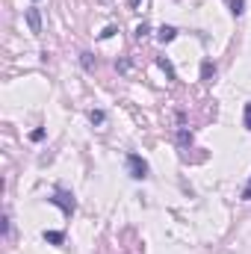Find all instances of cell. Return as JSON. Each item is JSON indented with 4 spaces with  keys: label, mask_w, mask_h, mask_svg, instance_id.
I'll list each match as a JSON object with an SVG mask.
<instances>
[{
    "label": "cell",
    "mask_w": 251,
    "mask_h": 254,
    "mask_svg": "<svg viewBox=\"0 0 251 254\" xmlns=\"http://www.w3.org/2000/svg\"><path fill=\"white\" fill-rule=\"evenodd\" d=\"M54 207H60L63 210V216H74V210H77V201H74V195L71 192H65V190H57L51 198H48Z\"/></svg>",
    "instance_id": "cell-1"
},
{
    "label": "cell",
    "mask_w": 251,
    "mask_h": 254,
    "mask_svg": "<svg viewBox=\"0 0 251 254\" xmlns=\"http://www.w3.org/2000/svg\"><path fill=\"white\" fill-rule=\"evenodd\" d=\"M127 175L133 181H145L148 178V163L139 157V154H127Z\"/></svg>",
    "instance_id": "cell-2"
},
{
    "label": "cell",
    "mask_w": 251,
    "mask_h": 254,
    "mask_svg": "<svg viewBox=\"0 0 251 254\" xmlns=\"http://www.w3.org/2000/svg\"><path fill=\"white\" fill-rule=\"evenodd\" d=\"M27 24L33 33H42V18H39V9H27Z\"/></svg>",
    "instance_id": "cell-3"
},
{
    "label": "cell",
    "mask_w": 251,
    "mask_h": 254,
    "mask_svg": "<svg viewBox=\"0 0 251 254\" xmlns=\"http://www.w3.org/2000/svg\"><path fill=\"white\" fill-rule=\"evenodd\" d=\"M45 240H48V243H54V246H60V243L65 240V234H63V231H45Z\"/></svg>",
    "instance_id": "cell-4"
},
{
    "label": "cell",
    "mask_w": 251,
    "mask_h": 254,
    "mask_svg": "<svg viewBox=\"0 0 251 254\" xmlns=\"http://www.w3.org/2000/svg\"><path fill=\"white\" fill-rule=\"evenodd\" d=\"M175 33H178L175 27H160V42H172V39H175Z\"/></svg>",
    "instance_id": "cell-5"
},
{
    "label": "cell",
    "mask_w": 251,
    "mask_h": 254,
    "mask_svg": "<svg viewBox=\"0 0 251 254\" xmlns=\"http://www.w3.org/2000/svg\"><path fill=\"white\" fill-rule=\"evenodd\" d=\"M231 12H234V15L240 18V15L246 12V0H231Z\"/></svg>",
    "instance_id": "cell-6"
},
{
    "label": "cell",
    "mask_w": 251,
    "mask_h": 254,
    "mask_svg": "<svg viewBox=\"0 0 251 254\" xmlns=\"http://www.w3.org/2000/svg\"><path fill=\"white\" fill-rule=\"evenodd\" d=\"M243 125H246V130H251V104H246V110H243Z\"/></svg>",
    "instance_id": "cell-7"
},
{
    "label": "cell",
    "mask_w": 251,
    "mask_h": 254,
    "mask_svg": "<svg viewBox=\"0 0 251 254\" xmlns=\"http://www.w3.org/2000/svg\"><path fill=\"white\" fill-rule=\"evenodd\" d=\"M210 71L216 74V68H213V65H210V63H204V68H201V74H204V77H210Z\"/></svg>",
    "instance_id": "cell-8"
},
{
    "label": "cell",
    "mask_w": 251,
    "mask_h": 254,
    "mask_svg": "<svg viewBox=\"0 0 251 254\" xmlns=\"http://www.w3.org/2000/svg\"><path fill=\"white\" fill-rule=\"evenodd\" d=\"M243 198H246V201H251V181H249V190L243 192Z\"/></svg>",
    "instance_id": "cell-9"
}]
</instances>
